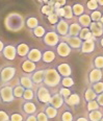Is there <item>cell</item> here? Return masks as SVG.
Instances as JSON below:
<instances>
[{"mask_svg":"<svg viewBox=\"0 0 103 121\" xmlns=\"http://www.w3.org/2000/svg\"><path fill=\"white\" fill-rule=\"evenodd\" d=\"M62 82V76L57 70L54 68H47L45 69V76H44V84L46 87H48L49 89H54L57 88L61 85Z\"/></svg>","mask_w":103,"mask_h":121,"instance_id":"cell-1","label":"cell"},{"mask_svg":"<svg viewBox=\"0 0 103 121\" xmlns=\"http://www.w3.org/2000/svg\"><path fill=\"white\" fill-rule=\"evenodd\" d=\"M4 23H5V26L8 30H11V31H18V30H20L24 26L25 21L21 15L17 14V13H12V14H9L6 17Z\"/></svg>","mask_w":103,"mask_h":121,"instance_id":"cell-2","label":"cell"},{"mask_svg":"<svg viewBox=\"0 0 103 121\" xmlns=\"http://www.w3.org/2000/svg\"><path fill=\"white\" fill-rule=\"evenodd\" d=\"M16 73H17V69L15 66H12L11 64L2 65L0 67V85L8 84L15 77Z\"/></svg>","mask_w":103,"mask_h":121,"instance_id":"cell-3","label":"cell"},{"mask_svg":"<svg viewBox=\"0 0 103 121\" xmlns=\"http://www.w3.org/2000/svg\"><path fill=\"white\" fill-rule=\"evenodd\" d=\"M36 100L37 102H41L43 104H48L51 99V91L48 87H46L44 84L37 85L36 87Z\"/></svg>","mask_w":103,"mask_h":121,"instance_id":"cell-4","label":"cell"},{"mask_svg":"<svg viewBox=\"0 0 103 121\" xmlns=\"http://www.w3.org/2000/svg\"><path fill=\"white\" fill-rule=\"evenodd\" d=\"M16 99L14 96V87L8 84L0 85V102L3 104H9Z\"/></svg>","mask_w":103,"mask_h":121,"instance_id":"cell-5","label":"cell"},{"mask_svg":"<svg viewBox=\"0 0 103 121\" xmlns=\"http://www.w3.org/2000/svg\"><path fill=\"white\" fill-rule=\"evenodd\" d=\"M42 41L44 43V45H46L47 47L55 48L57 46V44L61 42V36L56 31H54V30H49L43 37Z\"/></svg>","mask_w":103,"mask_h":121,"instance_id":"cell-6","label":"cell"},{"mask_svg":"<svg viewBox=\"0 0 103 121\" xmlns=\"http://www.w3.org/2000/svg\"><path fill=\"white\" fill-rule=\"evenodd\" d=\"M73 51L71 47L68 45L67 42L62 41L61 40V42L57 44V46L55 47V52H56V55H58V56L61 57H68L70 54H71V52Z\"/></svg>","mask_w":103,"mask_h":121,"instance_id":"cell-7","label":"cell"},{"mask_svg":"<svg viewBox=\"0 0 103 121\" xmlns=\"http://www.w3.org/2000/svg\"><path fill=\"white\" fill-rule=\"evenodd\" d=\"M103 78V70L97 69V68H91V70L87 73V82L89 85H93L95 82H101Z\"/></svg>","mask_w":103,"mask_h":121,"instance_id":"cell-8","label":"cell"},{"mask_svg":"<svg viewBox=\"0 0 103 121\" xmlns=\"http://www.w3.org/2000/svg\"><path fill=\"white\" fill-rule=\"evenodd\" d=\"M61 40L67 42L68 45L72 48V50H76V51H79L80 50L81 45H82V42H83L79 37H70V36L61 38Z\"/></svg>","mask_w":103,"mask_h":121,"instance_id":"cell-9","label":"cell"},{"mask_svg":"<svg viewBox=\"0 0 103 121\" xmlns=\"http://www.w3.org/2000/svg\"><path fill=\"white\" fill-rule=\"evenodd\" d=\"M2 56L4 57L7 60H14L16 59L17 54V48H16V45L14 44H5L4 46V49L2 51Z\"/></svg>","mask_w":103,"mask_h":121,"instance_id":"cell-10","label":"cell"},{"mask_svg":"<svg viewBox=\"0 0 103 121\" xmlns=\"http://www.w3.org/2000/svg\"><path fill=\"white\" fill-rule=\"evenodd\" d=\"M96 38H93V39H90V40H87V41H83L82 42V45H81V48H80L79 52L82 54H90L92 52L95 51L96 49V41H95Z\"/></svg>","mask_w":103,"mask_h":121,"instance_id":"cell-11","label":"cell"},{"mask_svg":"<svg viewBox=\"0 0 103 121\" xmlns=\"http://www.w3.org/2000/svg\"><path fill=\"white\" fill-rule=\"evenodd\" d=\"M69 26H70V24L68 23L67 20L61 19L58 23L55 25L53 30L56 31L57 34L61 36V38H64V37H67L68 35H69Z\"/></svg>","mask_w":103,"mask_h":121,"instance_id":"cell-12","label":"cell"},{"mask_svg":"<svg viewBox=\"0 0 103 121\" xmlns=\"http://www.w3.org/2000/svg\"><path fill=\"white\" fill-rule=\"evenodd\" d=\"M21 109L25 115H33L37 112V107L34 102L23 100L21 102Z\"/></svg>","mask_w":103,"mask_h":121,"instance_id":"cell-13","label":"cell"},{"mask_svg":"<svg viewBox=\"0 0 103 121\" xmlns=\"http://www.w3.org/2000/svg\"><path fill=\"white\" fill-rule=\"evenodd\" d=\"M55 69L61 74L62 77H67L72 75V67L68 63H59V64L56 65Z\"/></svg>","mask_w":103,"mask_h":121,"instance_id":"cell-14","label":"cell"},{"mask_svg":"<svg viewBox=\"0 0 103 121\" xmlns=\"http://www.w3.org/2000/svg\"><path fill=\"white\" fill-rule=\"evenodd\" d=\"M90 29L93 35V37L96 39H100L103 37V24L101 22H92V24L90 25Z\"/></svg>","mask_w":103,"mask_h":121,"instance_id":"cell-15","label":"cell"},{"mask_svg":"<svg viewBox=\"0 0 103 121\" xmlns=\"http://www.w3.org/2000/svg\"><path fill=\"white\" fill-rule=\"evenodd\" d=\"M42 55H43V51L39 48H36V47H32L29 50L28 54L25 59L31 60V62H34V63H39L40 60H42Z\"/></svg>","mask_w":103,"mask_h":121,"instance_id":"cell-16","label":"cell"},{"mask_svg":"<svg viewBox=\"0 0 103 121\" xmlns=\"http://www.w3.org/2000/svg\"><path fill=\"white\" fill-rule=\"evenodd\" d=\"M37 63L31 62V60H29L27 59H25L21 64L22 71H23L24 73H26V74H31V73H33L37 70Z\"/></svg>","mask_w":103,"mask_h":121,"instance_id":"cell-17","label":"cell"},{"mask_svg":"<svg viewBox=\"0 0 103 121\" xmlns=\"http://www.w3.org/2000/svg\"><path fill=\"white\" fill-rule=\"evenodd\" d=\"M81 102V98H80V95L77 94L76 92H73L67 99H65V104L68 105L69 108H75L77 105L80 104Z\"/></svg>","mask_w":103,"mask_h":121,"instance_id":"cell-18","label":"cell"},{"mask_svg":"<svg viewBox=\"0 0 103 121\" xmlns=\"http://www.w3.org/2000/svg\"><path fill=\"white\" fill-rule=\"evenodd\" d=\"M19 84L24 88V89H33L34 88V85L33 82H32L31 77H30V74H23L19 77Z\"/></svg>","mask_w":103,"mask_h":121,"instance_id":"cell-19","label":"cell"},{"mask_svg":"<svg viewBox=\"0 0 103 121\" xmlns=\"http://www.w3.org/2000/svg\"><path fill=\"white\" fill-rule=\"evenodd\" d=\"M49 104H51L52 107L55 108V109L59 110L65 105V99L58 94V93H55V94H53L51 96V99H50Z\"/></svg>","mask_w":103,"mask_h":121,"instance_id":"cell-20","label":"cell"},{"mask_svg":"<svg viewBox=\"0 0 103 121\" xmlns=\"http://www.w3.org/2000/svg\"><path fill=\"white\" fill-rule=\"evenodd\" d=\"M44 76H45V69H39L36 70L33 73L30 74V77L33 82V84L37 86V85H41L44 82Z\"/></svg>","mask_w":103,"mask_h":121,"instance_id":"cell-21","label":"cell"},{"mask_svg":"<svg viewBox=\"0 0 103 121\" xmlns=\"http://www.w3.org/2000/svg\"><path fill=\"white\" fill-rule=\"evenodd\" d=\"M55 57H56V52L53 51V50H44L43 51V55H42V60L45 63V64H51L55 60Z\"/></svg>","mask_w":103,"mask_h":121,"instance_id":"cell-22","label":"cell"},{"mask_svg":"<svg viewBox=\"0 0 103 121\" xmlns=\"http://www.w3.org/2000/svg\"><path fill=\"white\" fill-rule=\"evenodd\" d=\"M16 48H17V54L21 57H26L27 54H28V52H29V50H30L29 45L26 44V43H23V42L17 44Z\"/></svg>","mask_w":103,"mask_h":121,"instance_id":"cell-23","label":"cell"},{"mask_svg":"<svg viewBox=\"0 0 103 121\" xmlns=\"http://www.w3.org/2000/svg\"><path fill=\"white\" fill-rule=\"evenodd\" d=\"M43 111L46 113V115L48 116L49 119H54L58 116V110L55 109L54 107H52L51 104H45L44 108H43Z\"/></svg>","mask_w":103,"mask_h":121,"instance_id":"cell-24","label":"cell"},{"mask_svg":"<svg viewBox=\"0 0 103 121\" xmlns=\"http://www.w3.org/2000/svg\"><path fill=\"white\" fill-rule=\"evenodd\" d=\"M82 29L81 25L78 23V21L76 22H72L69 26V35L70 37H78L80 34V30Z\"/></svg>","mask_w":103,"mask_h":121,"instance_id":"cell-25","label":"cell"},{"mask_svg":"<svg viewBox=\"0 0 103 121\" xmlns=\"http://www.w3.org/2000/svg\"><path fill=\"white\" fill-rule=\"evenodd\" d=\"M65 108V111H62V113L59 116V120L61 121H74V115L72 114L71 110H70V108L68 107V105L65 104L64 105Z\"/></svg>","mask_w":103,"mask_h":121,"instance_id":"cell-26","label":"cell"},{"mask_svg":"<svg viewBox=\"0 0 103 121\" xmlns=\"http://www.w3.org/2000/svg\"><path fill=\"white\" fill-rule=\"evenodd\" d=\"M97 95L98 94L95 93V91L91 88V86H89V87L85 88V90L83 92V99H84V101H87V102L92 101V100H96Z\"/></svg>","mask_w":103,"mask_h":121,"instance_id":"cell-27","label":"cell"},{"mask_svg":"<svg viewBox=\"0 0 103 121\" xmlns=\"http://www.w3.org/2000/svg\"><path fill=\"white\" fill-rule=\"evenodd\" d=\"M25 25H26V27L28 29L32 30V29L36 28L37 26L40 25V21L36 16H28L26 19H25Z\"/></svg>","mask_w":103,"mask_h":121,"instance_id":"cell-28","label":"cell"},{"mask_svg":"<svg viewBox=\"0 0 103 121\" xmlns=\"http://www.w3.org/2000/svg\"><path fill=\"white\" fill-rule=\"evenodd\" d=\"M102 117H103L102 108L100 110L87 112V119H89V121H100L102 119Z\"/></svg>","mask_w":103,"mask_h":121,"instance_id":"cell-29","label":"cell"},{"mask_svg":"<svg viewBox=\"0 0 103 121\" xmlns=\"http://www.w3.org/2000/svg\"><path fill=\"white\" fill-rule=\"evenodd\" d=\"M72 11H73V14H74V17L78 18V17H80L81 15H83L85 13V7L80 2H75L72 5Z\"/></svg>","mask_w":103,"mask_h":121,"instance_id":"cell-30","label":"cell"},{"mask_svg":"<svg viewBox=\"0 0 103 121\" xmlns=\"http://www.w3.org/2000/svg\"><path fill=\"white\" fill-rule=\"evenodd\" d=\"M77 21L78 23L81 25V27H90V25L92 24V19H91V16L87 13H84L83 15H81L80 17L77 18Z\"/></svg>","mask_w":103,"mask_h":121,"instance_id":"cell-31","label":"cell"},{"mask_svg":"<svg viewBox=\"0 0 103 121\" xmlns=\"http://www.w3.org/2000/svg\"><path fill=\"white\" fill-rule=\"evenodd\" d=\"M92 68L103 70V54H97L92 60Z\"/></svg>","mask_w":103,"mask_h":121,"instance_id":"cell-32","label":"cell"},{"mask_svg":"<svg viewBox=\"0 0 103 121\" xmlns=\"http://www.w3.org/2000/svg\"><path fill=\"white\" fill-rule=\"evenodd\" d=\"M47 30L45 28L44 26H42V25H39V26H37L34 29L31 30V34L33 37L37 38V39H43V37L46 35Z\"/></svg>","mask_w":103,"mask_h":121,"instance_id":"cell-33","label":"cell"},{"mask_svg":"<svg viewBox=\"0 0 103 121\" xmlns=\"http://www.w3.org/2000/svg\"><path fill=\"white\" fill-rule=\"evenodd\" d=\"M82 41H87V40H90V39H93V35L91 32V29L90 27H82V29L80 30V34L78 36Z\"/></svg>","mask_w":103,"mask_h":121,"instance_id":"cell-34","label":"cell"},{"mask_svg":"<svg viewBox=\"0 0 103 121\" xmlns=\"http://www.w3.org/2000/svg\"><path fill=\"white\" fill-rule=\"evenodd\" d=\"M12 87H14V96H15V98H17V99H21V98L23 97L25 89L19 84V79H18L17 85L16 86H12Z\"/></svg>","mask_w":103,"mask_h":121,"instance_id":"cell-35","label":"cell"},{"mask_svg":"<svg viewBox=\"0 0 103 121\" xmlns=\"http://www.w3.org/2000/svg\"><path fill=\"white\" fill-rule=\"evenodd\" d=\"M22 99L26 100V101H32L33 99H36V92H34V90L33 89H25Z\"/></svg>","mask_w":103,"mask_h":121,"instance_id":"cell-36","label":"cell"},{"mask_svg":"<svg viewBox=\"0 0 103 121\" xmlns=\"http://www.w3.org/2000/svg\"><path fill=\"white\" fill-rule=\"evenodd\" d=\"M75 85V82L73 79V77L71 76H67V77H62V82H61V85L62 87H65V88H73V86Z\"/></svg>","mask_w":103,"mask_h":121,"instance_id":"cell-37","label":"cell"},{"mask_svg":"<svg viewBox=\"0 0 103 121\" xmlns=\"http://www.w3.org/2000/svg\"><path fill=\"white\" fill-rule=\"evenodd\" d=\"M65 9V15H64V19L65 20H72L74 18V14H73V11H72V5H69V4H67V5L64 6Z\"/></svg>","mask_w":103,"mask_h":121,"instance_id":"cell-38","label":"cell"},{"mask_svg":"<svg viewBox=\"0 0 103 121\" xmlns=\"http://www.w3.org/2000/svg\"><path fill=\"white\" fill-rule=\"evenodd\" d=\"M89 15L91 16V19L93 22H99L100 19H101L103 12L100 11V9H97V11H93V12H89Z\"/></svg>","mask_w":103,"mask_h":121,"instance_id":"cell-39","label":"cell"},{"mask_svg":"<svg viewBox=\"0 0 103 121\" xmlns=\"http://www.w3.org/2000/svg\"><path fill=\"white\" fill-rule=\"evenodd\" d=\"M57 93H58V94L64 98V99H67V98L69 97L73 92H72V90L70 89V88H65V87H62L61 86V87L58 88V92Z\"/></svg>","mask_w":103,"mask_h":121,"instance_id":"cell-40","label":"cell"},{"mask_svg":"<svg viewBox=\"0 0 103 121\" xmlns=\"http://www.w3.org/2000/svg\"><path fill=\"white\" fill-rule=\"evenodd\" d=\"M85 6H87V9L89 12L97 11V9H99V7H100L96 0H87V3H85Z\"/></svg>","mask_w":103,"mask_h":121,"instance_id":"cell-41","label":"cell"},{"mask_svg":"<svg viewBox=\"0 0 103 121\" xmlns=\"http://www.w3.org/2000/svg\"><path fill=\"white\" fill-rule=\"evenodd\" d=\"M41 12L43 15H45V16L47 17V16H49V15L55 13V9H54V6L49 5V4H44L41 9Z\"/></svg>","mask_w":103,"mask_h":121,"instance_id":"cell-42","label":"cell"},{"mask_svg":"<svg viewBox=\"0 0 103 121\" xmlns=\"http://www.w3.org/2000/svg\"><path fill=\"white\" fill-rule=\"evenodd\" d=\"M59 20H61V18L57 16L56 13H53V14H51V15H49V16H47V21H48V23H49L50 25H53V26H55V25L58 23Z\"/></svg>","mask_w":103,"mask_h":121,"instance_id":"cell-43","label":"cell"},{"mask_svg":"<svg viewBox=\"0 0 103 121\" xmlns=\"http://www.w3.org/2000/svg\"><path fill=\"white\" fill-rule=\"evenodd\" d=\"M100 109H101V107H100L99 103L97 102V100H92V101L87 102V112L100 110Z\"/></svg>","mask_w":103,"mask_h":121,"instance_id":"cell-44","label":"cell"},{"mask_svg":"<svg viewBox=\"0 0 103 121\" xmlns=\"http://www.w3.org/2000/svg\"><path fill=\"white\" fill-rule=\"evenodd\" d=\"M89 86H91V88L95 91L96 94H101V93H103V82L102 80L101 82H95V84H93V85H89Z\"/></svg>","mask_w":103,"mask_h":121,"instance_id":"cell-45","label":"cell"},{"mask_svg":"<svg viewBox=\"0 0 103 121\" xmlns=\"http://www.w3.org/2000/svg\"><path fill=\"white\" fill-rule=\"evenodd\" d=\"M36 116H37V121H49L50 119L48 118V116L46 115V113L44 111H41V112H37L36 113Z\"/></svg>","mask_w":103,"mask_h":121,"instance_id":"cell-46","label":"cell"},{"mask_svg":"<svg viewBox=\"0 0 103 121\" xmlns=\"http://www.w3.org/2000/svg\"><path fill=\"white\" fill-rule=\"evenodd\" d=\"M9 121H24V118L19 113H12L9 115Z\"/></svg>","mask_w":103,"mask_h":121,"instance_id":"cell-47","label":"cell"},{"mask_svg":"<svg viewBox=\"0 0 103 121\" xmlns=\"http://www.w3.org/2000/svg\"><path fill=\"white\" fill-rule=\"evenodd\" d=\"M0 121H9V115L3 110H0Z\"/></svg>","mask_w":103,"mask_h":121,"instance_id":"cell-48","label":"cell"},{"mask_svg":"<svg viewBox=\"0 0 103 121\" xmlns=\"http://www.w3.org/2000/svg\"><path fill=\"white\" fill-rule=\"evenodd\" d=\"M65 5H67V0H55L54 9H58V7H64Z\"/></svg>","mask_w":103,"mask_h":121,"instance_id":"cell-49","label":"cell"},{"mask_svg":"<svg viewBox=\"0 0 103 121\" xmlns=\"http://www.w3.org/2000/svg\"><path fill=\"white\" fill-rule=\"evenodd\" d=\"M55 13L57 14V16L61 19H64V15H65V9L64 7H58V9H55Z\"/></svg>","mask_w":103,"mask_h":121,"instance_id":"cell-50","label":"cell"},{"mask_svg":"<svg viewBox=\"0 0 103 121\" xmlns=\"http://www.w3.org/2000/svg\"><path fill=\"white\" fill-rule=\"evenodd\" d=\"M24 121H37L36 114L33 115H26L24 118Z\"/></svg>","mask_w":103,"mask_h":121,"instance_id":"cell-51","label":"cell"},{"mask_svg":"<svg viewBox=\"0 0 103 121\" xmlns=\"http://www.w3.org/2000/svg\"><path fill=\"white\" fill-rule=\"evenodd\" d=\"M96 100H97V102L99 103L100 107L103 108V93H101V94H98V95H97Z\"/></svg>","mask_w":103,"mask_h":121,"instance_id":"cell-52","label":"cell"},{"mask_svg":"<svg viewBox=\"0 0 103 121\" xmlns=\"http://www.w3.org/2000/svg\"><path fill=\"white\" fill-rule=\"evenodd\" d=\"M74 121H89L87 117H83V116H78L74 119Z\"/></svg>","mask_w":103,"mask_h":121,"instance_id":"cell-53","label":"cell"},{"mask_svg":"<svg viewBox=\"0 0 103 121\" xmlns=\"http://www.w3.org/2000/svg\"><path fill=\"white\" fill-rule=\"evenodd\" d=\"M4 46H5L4 42L0 39V53H2V51H3V49H4Z\"/></svg>","mask_w":103,"mask_h":121,"instance_id":"cell-54","label":"cell"},{"mask_svg":"<svg viewBox=\"0 0 103 121\" xmlns=\"http://www.w3.org/2000/svg\"><path fill=\"white\" fill-rule=\"evenodd\" d=\"M98 43H99V45H100V46H101L102 48H103V37L100 38V39H99V41H98Z\"/></svg>","mask_w":103,"mask_h":121,"instance_id":"cell-55","label":"cell"},{"mask_svg":"<svg viewBox=\"0 0 103 121\" xmlns=\"http://www.w3.org/2000/svg\"><path fill=\"white\" fill-rule=\"evenodd\" d=\"M97 2H98V4H99V6L103 7V0H97Z\"/></svg>","mask_w":103,"mask_h":121,"instance_id":"cell-56","label":"cell"},{"mask_svg":"<svg viewBox=\"0 0 103 121\" xmlns=\"http://www.w3.org/2000/svg\"><path fill=\"white\" fill-rule=\"evenodd\" d=\"M37 2H39V3H40V4H43V0H37Z\"/></svg>","mask_w":103,"mask_h":121,"instance_id":"cell-57","label":"cell"},{"mask_svg":"<svg viewBox=\"0 0 103 121\" xmlns=\"http://www.w3.org/2000/svg\"><path fill=\"white\" fill-rule=\"evenodd\" d=\"M100 22L103 24V15H102V17H101V19H100Z\"/></svg>","mask_w":103,"mask_h":121,"instance_id":"cell-58","label":"cell"},{"mask_svg":"<svg viewBox=\"0 0 103 121\" xmlns=\"http://www.w3.org/2000/svg\"><path fill=\"white\" fill-rule=\"evenodd\" d=\"M100 121H103V117H102V119H101V120H100Z\"/></svg>","mask_w":103,"mask_h":121,"instance_id":"cell-59","label":"cell"},{"mask_svg":"<svg viewBox=\"0 0 103 121\" xmlns=\"http://www.w3.org/2000/svg\"><path fill=\"white\" fill-rule=\"evenodd\" d=\"M102 112H103V108H102Z\"/></svg>","mask_w":103,"mask_h":121,"instance_id":"cell-60","label":"cell"},{"mask_svg":"<svg viewBox=\"0 0 103 121\" xmlns=\"http://www.w3.org/2000/svg\"><path fill=\"white\" fill-rule=\"evenodd\" d=\"M96 1H97V0H96Z\"/></svg>","mask_w":103,"mask_h":121,"instance_id":"cell-61","label":"cell"},{"mask_svg":"<svg viewBox=\"0 0 103 121\" xmlns=\"http://www.w3.org/2000/svg\"><path fill=\"white\" fill-rule=\"evenodd\" d=\"M54 1H55V0H54Z\"/></svg>","mask_w":103,"mask_h":121,"instance_id":"cell-62","label":"cell"}]
</instances>
